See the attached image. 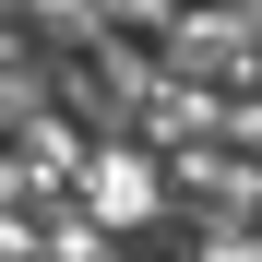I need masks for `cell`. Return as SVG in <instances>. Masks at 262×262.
Returning <instances> with one entry per match:
<instances>
[{
	"mask_svg": "<svg viewBox=\"0 0 262 262\" xmlns=\"http://www.w3.org/2000/svg\"><path fill=\"white\" fill-rule=\"evenodd\" d=\"M83 203H96V227H143V214L167 203V155H155V143H143V155L107 143L96 167H83Z\"/></svg>",
	"mask_w": 262,
	"mask_h": 262,
	"instance_id": "6da1fadb",
	"label": "cell"
}]
</instances>
